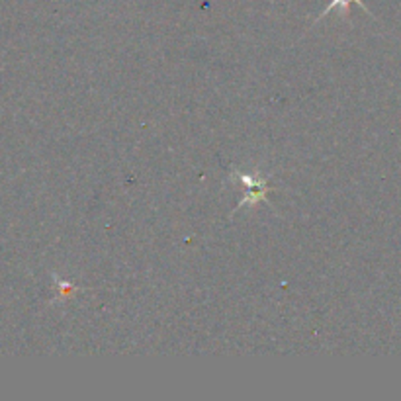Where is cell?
Returning a JSON list of instances; mask_svg holds the SVG:
<instances>
[{
	"mask_svg": "<svg viewBox=\"0 0 401 401\" xmlns=\"http://www.w3.org/2000/svg\"><path fill=\"white\" fill-rule=\"evenodd\" d=\"M233 179L241 182L243 188H245L243 200L239 202L235 212H239V210L245 208V205H256L261 204V202H266V196H269V192H271V184H269L271 174L235 171L233 172Z\"/></svg>",
	"mask_w": 401,
	"mask_h": 401,
	"instance_id": "6da1fadb",
	"label": "cell"
},
{
	"mask_svg": "<svg viewBox=\"0 0 401 401\" xmlns=\"http://www.w3.org/2000/svg\"><path fill=\"white\" fill-rule=\"evenodd\" d=\"M351 2H356V4H358V6H361V9L364 10V12H366V14H372V12H370V10L366 9V4H364L362 0H333L331 4H327V9L321 12L320 18H317V20H315L313 24H317L320 20H323V18L327 16V14H331V12H335V10H339V12H341L343 16H349V6H351Z\"/></svg>",
	"mask_w": 401,
	"mask_h": 401,
	"instance_id": "7a4b0ae2",
	"label": "cell"
}]
</instances>
